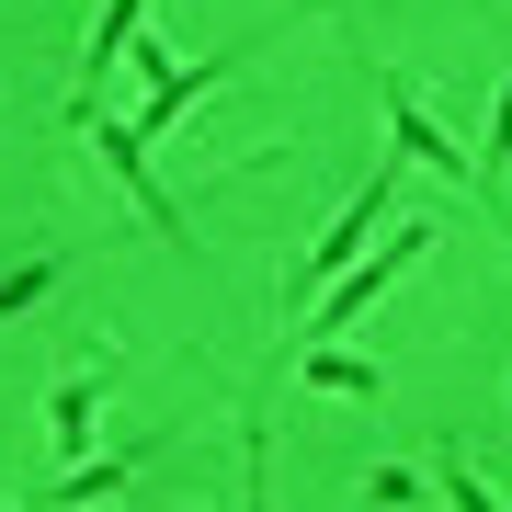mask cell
Here are the masks:
<instances>
[{"label":"cell","mask_w":512,"mask_h":512,"mask_svg":"<svg viewBox=\"0 0 512 512\" xmlns=\"http://www.w3.org/2000/svg\"><path fill=\"white\" fill-rule=\"evenodd\" d=\"M421 251H433V228H399V239H387L376 262H342V274H330V285L308 296V308H296V353H308V342H330V330H353V319H365V308H376V296L410 274Z\"/></svg>","instance_id":"cell-1"},{"label":"cell","mask_w":512,"mask_h":512,"mask_svg":"<svg viewBox=\"0 0 512 512\" xmlns=\"http://www.w3.org/2000/svg\"><path fill=\"white\" fill-rule=\"evenodd\" d=\"M126 57H137V114H126V126H137L148 148H160V137H171V126H183V114L228 80V57H160V35L126 46Z\"/></svg>","instance_id":"cell-2"},{"label":"cell","mask_w":512,"mask_h":512,"mask_svg":"<svg viewBox=\"0 0 512 512\" xmlns=\"http://www.w3.org/2000/svg\"><path fill=\"white\" fill-rule=\"evenodd\" d=\"M80 137L103 148V171H114V183H126V205H137V217L160 228L171 251H194V228H183V205H171V183H160V171H148V137L126 126V114H80Z\"/></svg>","instance_id":"cell-3"},{"label":"cell","mask_w":512,"mask_h":512,"mask_svg":"<svg viewBox=\"0 0 512 512\" xmlns=\"http://www.w3.org/2000/svg\"><path fill=\"white\" fill-rule=\"evenodd\" d=\"M399 171H410V160H387L376 183L353 194L342 217H330V239H319V251H308V274H296V296H319V285H330V274H342V262H353V251H365V239H376V217H387V205H399Z\"/></svg>","instance_id":"cell-4"},{"label":"cell","mask_w":512,"mask_h":512,"mask_svg":"<svg viewBox=\"0 0 512 512\" xmlns=\"http://www.w3.org/2000/svg\"><path fill=\"white\" fill-rule=\"evenodd\" d=\"M376 92H387V114H399V160H421V171H444V183H478V160H467V148H456V137L433 126V114L410 103V80H399V69H376Z\"/></svg>","instance_id":"cell-5"},{"label":"cell","mask_w":512,"mask_h":512,"mask_svg":"<svg viewBox=\"0 0 512 512\" xmlns=\"http://www.w3.org/2000/svg\"><path fill=\"white\" fill-rule=\"evenodd\" d=\"M137 23H148V0H103L92 46H80V92H69V126H80V114H103V80H114V57L137 46Z\"/></svg>","instance_id":"cell-6"},{"label":"cell","mask_w":512,"mask_h":512,"mask_svg":"<svg viewBox=\"0 0 512 512\" xmlns=\"http://www.w3.org/2000/svg\"><path fill=\"white\" fill-rule=\"evenodd\" d=\"M92 387H103V376H57V387H46V433H57L69 467H80V444H92Z\"/></svg>","instance_id":"cell-7"},{"label":"cell","mask_w":512,"mask_h":512,"mask_svg":"<svg viewBox=\"0 0 512 512\" xmlns=\"http://www.w3.org/2000/svg\"><path fill=\"white\" fill-rule=\"evenodd\" d=\"M308 387H319V399H376V365H365V353H330V342H308Z\"/></svg>","instance_id":"cell-8"},{"label":"cell","mask_w":512,"mask_h":512,"mask_svg":"<svg viewBox=\"0 0 512 512\" xmlns=\"http://www.w3.org/2000/svg\"><path fill=\"white\" fill-rule=\"evenodd\" d=\"M126 467H148V444H114V456H80L69 478H57V501H103V490H114Z\"/></svg>","instance_id":"cell-9"},{"label":"cell","mask_w":512,"mask_h":512,"mask_svg":"<svg viewBox=\"0 0 512 512\" xmlns=\"http://www.w3.org/2000/svg\"><path fill=\"white\" fill-rule=\"evenodd\" d=\"M57 274H69V251L57 262H12V274H0V319H23L35 296H57Z\"/></svg>","instance_id":"cell-10"}]
</instances>
